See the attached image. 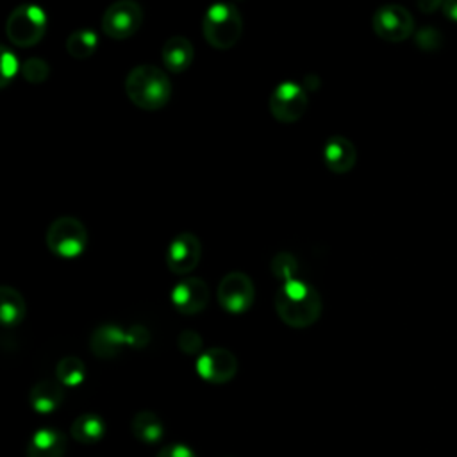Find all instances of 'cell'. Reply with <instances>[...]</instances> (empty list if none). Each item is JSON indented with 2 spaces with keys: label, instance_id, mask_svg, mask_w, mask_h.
Wrapping results in <instances>:
<instances>
[{
  "label": "cell",
  "instance_id": "7c38bea8",
  "mask_svg": "<svg viewBox=\"0 0 457 457\" xmlns=\"http://www.w3.org/2000/svg\"><path fill=\"white\" fill-rule=\"evenodd\" d=\"M209 286L198 277H186L177 282L170 293L173 307L186 316L198 314L209 303Z\"/></svg>",
  "mask_w": 457,
  "mask_h": 457
},
{
  "label": "cell",
  "instance_id": "d6986e66",
  "mask_svg": "<svg viewBox=\"0 0 457 457\" xmlns=\"http://www.w3.org/2000/svg\"><path fill=\"white\" fill-rule=\"evenodd\" d=\"M27 314L21 293L11 286L0 287V321L4 327H16Z\"/></svg>",
  "mask_w": 457,
  "mask_h": 457
},
{
  "label": "cell",
  "instance_id": "277c9868",
  "mask_svg": "<svg viewBox=\"0 0 457 457\" xmlns=\"http://www.w3.org/2000/svg\"><path fill=\"white\" fill-rule=\"evenodd\" d=\"M46 32V12L36 4H21L11 11L5 21V34L14 46H34Z\"/></svg>",
  "mask_w": 457,
  "mask_h": 457
},
{
  "label": "cell",
  "instance_id": "f546056e",
  "mask_svg": "<svg viewBox=\"0 0 457 457\" xmlns=\"http://www.w3.org/2000/svg\"><path fill=\"white\" fill-rule=\"evenodd\" d=\"M443 4H445V0H418L420 11H421V12H427V14H430V12H434L436 9L443 7Z\"/></svg>",
  "mask_w": 457,
  "mask_h": 457
},
{
  "label": "cell",
  "instance_id": "ffe728a7",
  "mask_svg": "<svg viewBox=\"0 0 457 457\" xmlns=\"http://www.w3.org/2000/svg\"><path fill=\"white\" fill-rule=\"evenodd\" d=\"M71 437L77 443L82 445H95L98 443L105 434V423L104 420L95 412H84L77 416L71 423Z\"/></svg>",
  "mask_w": 457,
  "mask_h": 457
},
{
  "label": "cell",
  "instance_id": "603a6c76",
  "mask_svg": "<svg viewBox=\"0 0 457 457\" xmlns=\"http://www.w3.org/2000/svg\"><path fill=\"white\" fill-rule=\"evenodd\" d=\"M270 270L273 273L275 278L282 280V282H287V280H293L296 278V271H298V261L295 259L293 253L289 252H278L271 257V262H270Z\"/></svg>",
  "mask_w": 457,
  "mask_h": 457
},
{
  "label": "cell",
  "instance_id": "e0dca14e",
  "mask_svg": "<svg viewBox=\"0 0 457 457\" xmlns=\"http://www.w3.org/2000/svg\"><path fill=\"white\" fill-rule=\"evenodd\" d=\"M64 389L61 382L39 380L29 391V403L39 414H50L62 403Z\"/></svg>",
  "mask_w": 457,
  "mask_h": 457
},
{
  "label": "cell",
  "instance_id": "7a4b0ae2",
  "mask_svg": "<svg viewBox=\"0 0 457 457\" xmlns=\"http://www.w3.org/2000/svg\"><path fill=\"white\" fill-rule=\"evenodd\" d=\"M171 82L161 68L154 64H137L125 77V93L129 100L145 111H157L171 98Z\"/></svg>",
  "mask_w": 457,
  "mask_h": 457
},
{
  "label": "cell",
  "instance_id": "8992f818",
  "mask_svg": "<svg viewBox=\"0 0 457 457\" xmlns=\"http://www.w3.org/2000/svg\"><path fill=\"white\" fill-rule=\"evenodd\" d=\"M143 23V7L136 0H116L102 16V30L112 39H127Z\"/></svg>",
  "mask_w": 457,
  "mask_h": 457
},
{
  "label": "cell",
  "instance_id": "9c48e42d",
  "mask_svg": "<svg viewBox=\"0 0 457 457\" xmlns=\"http://www.w3.org/2000/svg\"><path fill=\"white\" fill-rule=\"evenodd\" d=\"M218 302L230 314L246 312L255 298L252 278L243 271L227 273L218 284Z\"/></svg>",
  "mask_w": 457,
  "mask_h": 457
},
{
  "label": "cell",
  "instance_id": "484cf974",
  "mask_svg": "<svg viewBox=\"0 0 457 457\" xmlns=\"http://www.w3.org/2000/svg\"><path fill=\"white\" fill-rule=\"evenodd\" d=\"M150 330L145 325H130L129 330H125V341L130 348H145L150 343Z\"/></svg>",
  "mask_w": 457,
  "mask_h": 457
},
{
  "label": "cell",
  "instance_id": "4fadbf2b",
  "mask_svg": "<svg viewBox=\"0 0 457 457\" xmlns=\"http://www.w3.org/2000/svg\"><path fill=\"white\" fill-rule=\"evenodd\" d=\"M123 346H127L125 330L114 323L98 325L89 337V348L93 355L104 361L118 357Z\"/></svg>",
  "mask_w": 457,
  "mask_h": 457
},
{
  "label": "cell",
  "instance_id": "3957f363",
  "mask_svg": "<svg viewBox=\"0 0 457 457\" xmlns=\"http://www.w3.org/2000/svg\"><path fill=\"white\" fill-rule=\"evenodd\" d=\"M202 32L212 48L228 50L239 41L243 34L241 12L232 4H212L204 14Z\"/></svg>",
  "mask_w": 457,
  "mask_h": 457
},
{
  "label": "cell",
  "instance_id": "2e32d148",
  "mask_svg": "<svg viewBox=\"0 0 457 457\" xmlns=\"http://www.w3.org/2000/svg\"><path fill=\"white\" fill-rule=\"evenodd\" d=\"M161 57L168 71L182 73L187 70L195 57V48L191 41L184 36H171L164 41L161 48Z\"/></svg>",
  "mask_w": 457,
  "mask_h": 457
},
{
  "label": "cell",
  "instance_id": "4316f807",
  "mask_svg": "<svg viewBox=\"0 0 457 457\" xmlns=\"http://www.w3.org/2000/svg\"><path fill=\"white\" fill-rule=\"evenodd\" d=\"M416 43L421 50H427V52H432V50H437L439 48V43H441V34L436 30V29H430V27H425L421 29L418 34H416Z\"/></svg>",
  "mask_w": 457,
  "mask_h": 457
},
{
  "label": "cell",
  "instance_id": "4dcf8cb0",
  "mask_svg": "<svg viewBox=\"0 0 457 457\" xmlns=\"http://www.w3.org/2000/svg\"><path fill=\"white\" fill-rule=\"evenodd\" d=\"M443 12L446 18L457 23V0H445L443 4Z\"/></svg>",
  "mask_w": 457,
  "mask_h": 457
},
{
  "label": "cell",
  "instance_id": "ac0fdd59",
  "mask_svg": "<svg viewBox=\"0 0 457 457\" xmlns=\"http://www.w3.org/2000/svg\"><path fill=\"white\" fill-rule=\"evenodd\" d=\"M130 432L145 445H157L164 436V427L155 412L139 411L130 420Z\"/></svg>",
  "mask_w": 457,
  "mask_h": 457
},
{
  "label": "cell",
  "instance_id": "5b68a950",
  "mask_svg": "<svg viewBox=\"0 0 457 457\" xmlns=\"http://www.w3.org/2000/svg\"><path fill=\"white\" fill-rule=\"evenodd\" d=\"M46 246L57 257H79L87 246V230L80 220L61 216L54 220L46 230Z\"/></svg>",
  "mask_w": 457,
  "mask_h": 457
},
{
  "label": "cell",
  "instance_id": "44dd1931",
  "mask_svg": "<svg viewBox=\"0 0 457 457\" xmlns=\"http://www.w3.org/2000/svg\"><path fill=\"white\" fill-rule=\"evenodd\" d=\"M55 377L57 382H61L62 386L77 387L86 380V364L77 355L61 357V361L55 366Z\"/></svg>",
  "mask_w": 457,
  "mask_h": 457
},
{
  "label": "cell",
  "instance_id": "cb8c5ba5",
  "mask_svg": "<svg viewBox=\"0 0 457 457\" xmlns=\"http://www.w3.org/2000/svg\"><path fill=\"white\" fill-rule=\"evenodd\" d=\"M20 73L21 77L30 82V84H41L48 79L50 75V66L45 59L39 57H29L27 61H23V64L20 66Z\"/></svg>",
  "mask_w": 457,
  "mask_h": 457
},
{
  "label": "cell",
  "instance_id": "ba28073f",
  "mask_svg": "<svg viewBox=\"0 0 457 457\" xmlns=\"http://www.w3.org/2000/svg\"><path fill=\"white\" fill-rule=\"evenodd\" d=\"M371 27L380 39H386L389 43H400L412 34L414 18L403 5L387 4L373 12Z\"/></svg>",
  "mask_w": 457,
  "mask_h": 457
},
{
  "label": "cell",
  "instance_id": "8fae6325",
  "mask_svg": "<svg viewBox=\"0 0 457 457\" xmlns=\"http://www.w3.org/2000/svg\"><path fill=\"white\" fill-rule=\"evenodd\" d=\"M202 257V243L191 232L177 234L166 250V266L175 275H186L196 268Z\"/></svg>",
  "mask_w": 457,
  "mask_h": 457
},
{
  "label": "cell",
  "instance_id": "30bf717a",
  "mask_svg": "<svg viewBox=\"0 0 457 457\" xmlns=\"http://www.w3.org/2000/svg\"><path fill=\"white\" fill-rule=\"evenodd\" d=\"M196 373L211 384H225L232 380L237 373L236 355L221 346H212L204 350L196 357Z\"/></svg>",
  "mask_w": 457,
  "mask_h": 457
},
{
  "label": "cell",
  "instance_id": "9a60e30c",
  "mask_svg": "<svg viewBox=\"0 0 457 457\" xmlns=\"http://www.w3.org/2000/svg\"><path fill=\"white\" fill-rule=\"evenodd\" d=\"M66 445V436L61 430L43 427L29 439L27 457H64Z\"/></svg>",
  "mask_w": 457,
  "mask_h": 457
},
{
  "label": "cell",
  "instance_id": "f1b7e54d",
  "mask_svg": "<svg viewBox=\"0 0 457 457\" xmlns=\"http://www.w3.org/2000/svg\"><path fill=\"white\" fill-rule=\"evenodd\" d=\"M157 457H196L195 452L184 445V443H170V445H164Z\"/></svg>",
  "mask_w": 457,
  "mask_h": 457
},
{
  "label": "cell",
  "instance_id": "52a82bcc",
  "mask_svg": "<svg viewBox=\"0 0 457 457\" xmlns=\"http://www.w3.org/2000/svg\"><path fill=\"white\" fill-rule=\"evenodd\" d=\"M309 105L307 91L296 82H282L270 95V112L280 123L298 121Z\"/></svg>",
  "mask_w": 457,
  "mask_h": 457
},
{
  "label": "cell",
  "instance_id": "83f0119b",
  "mask_svg": "<svg viewBox=\"0 0 457 457\" xmlns=\"http://www.w3.org/2000/svg\"><path fill=\"white\" fill-rule=\"evenodd\" d=\"M16 73H18V59L7 48H4V52H2V82H0V86H7V82L11 79H14Z\"/></svg>",
  "mask_w": 457,
  "mask_h": 457
},
{
  "label": "cell",
  "instance_id": "5bb4252c",
  "mask_svg": "<svg viewBox=\"0 0 457 457\" xmlns=\"http://www.w3.org/2000/svg\"><path fill=\"white\" fill-rule=\"evenodd\" d=\"M357 150L345 136H330L323 146V162L332 173H346L355 166Z\"/></svg>",
  "mask_w": 457,
  "mask_h": 457
},
{
  "label": "cell",
  "instance_id": "d4e9b609",
  "mask_svg": "<svg viewBox=\"0 0 457 457\" xmlns=\"http://www.w3.org/2000/svg\"><path fill=\"white\" fill-rule=\"evenodd\" d=\"M180 352L187 355H198L202 350V336L196 330H182L177 337Z\"/></svg>",
  "mask_w": 457,
  "mask_h": 457
},
{
  "label": "cell",
  "instance_id": "6da1fadb",
  "mask_svg": "<svg viewBox=\"0 0 457 457\" xmlns=\"http://www.w3.org/2000/svg\"><path fill=\"white\" fill-rule=\"evenodd\" d=\"M321 307L318 289L302 278L282 282L275 293L277 314L293 328H305L316 323L321 316Z\"/></svg>",
  "mask_w": 457,
  "mask_h": 457
},
{
  "label": "cell",
  "instance_id": "7402d4cb",
  "mask_svg": "<svg viewBox=\"0 0 457 457\" xmlns=\"http://www.w3.org/2000/svg\"><path fill=\"white\" fill-rule=\"evenodd\" d=\"M96 46H98V37L89 29L75 30L66 39V52L73 59H87V57H91L96 52Z\"/></svg>",
  "mask_w": 457,
  "mask_h": 457
}]
</instances>
